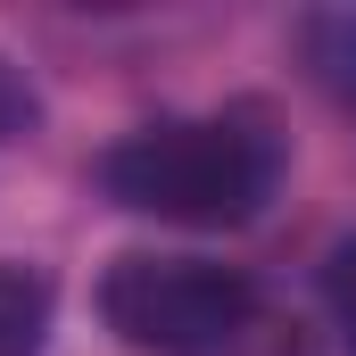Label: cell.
<instances>
[{
	"mask_svg": "<svg viewBox=\"0 0 356 356\" xmlns=\"http://www.w3.org/2000/svg\"><path fill=\"white\" fill-rule=\"evenodd\" d=\"M282 182V141L257 116H175V124H141L99 158V191L133 216H166V224H249Z\"/></svg>",
	"mask_w": 356,
	"mask_h": 356,
	"instance_id": "1",
	"label": "cell"
},
{
	"mask_svg": "<svg viewBox=\"0 0 356 356\" xmlns=\"http://www.w3.org/2000/svg\"><path fill=\"white\" fill-rule=\"evenodd\" d=\"M99 315L141 356H216L257 315V290L241 266L207 257H116L99 282Z\"/></svg>",
	"mask_w": 356,
	"mask_h": 356,
	"instance_id": "2",
	"label": "cell"
},
{
	"mask_svg": "<svg viewBox=\"0 0 356 356\" xmlns=\"http://www.w3.org/2000/svg\"><path fill=\"white\" fill-rule=\"evenodd\" d=\"M50 315H58L50 273L0 257V356H42L50 348Z\"/></svg>",
	"mask_w": 356,
	"mask_h": 356,
	"instance_id": "3",
	"label": "cell"
},
{
	"mask_svg": "<svg viewBox=\"0 0 356 356\" xmlns=\"http://www.w3.org/2000/svg\"><path fill=\"white\" fill-rule=\"evenodd\" d=\"M298 58L340 108H356V8H307L298 17Z\"/></svg>",
	"mask_w": 356,
	"mask_h": 356,
	"instance_id": "4",
	"label": "cell"
},
{
	"mask_svg": "<svg viewBox=\"0 0 356 356\" xmlns=\"http://www.w3.org/2000/svg\"><path fill=\"white\" fill-rule=\"evenodd\" d=\"M323 298H332V323H340V348L356 356V241L323 266Z\"/></svg>",
	"mask_w": 356,
	"mask_h": 356,
	"instance_id": "5",
	"label": "cell"
},
{
	"mask_svg": "<svg viewBox=\"0 0 356 356\" xmlns=\"http://www.w3.org/2000/svg\"><path fill=\"white\" fill-rule=\"evenodd\" d=\"M25 124H33V83H25V75L0 58V141H17Z\"/></svg>",
	"mask_w": 356,
	"mask_h": 356,
	"instance_id": "6",
	"label": "cell"
}]
</instances>
